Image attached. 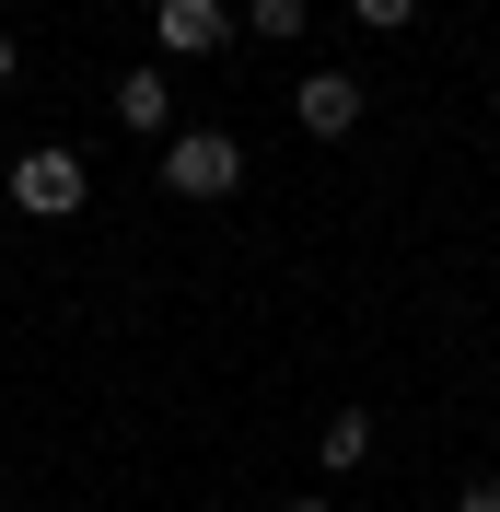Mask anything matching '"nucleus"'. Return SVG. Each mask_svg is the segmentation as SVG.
Wrapping results in <instances>:
<instances>
[{
  "mask_svg": "<svg viewBox=\"0 0 500 512\" xmlns=\"http://www.w3.org/2000/svg\"><path fill=\"white\" fill-rule=\"evenodd\" d=\"M152 175H163V198H198V210H210V198L245 187V152H233V128H175Z\"/></svg>",
  "mask_w": 500,
  "mask_h": 512,
  "instance_id": "nucleus-1",
  "label": "nucleus"
},
{
  "mask_svg": "<svg viewBox=\"0 0 500 512\" xmlns=\"http://www.w3.org/2000/svg\"><path fill=\"white\" fill-rule=\"evenodd\" d=\"M82 198H94V175H82V152H59V140L12 163V210H24V222H70Z\"/></svg>",
  "mask_w": 500,
  "mask_h": 512,
  "instance_id": "nucleus-2",
  "label": "nucleus"
},
{
  "mask_svg": "<svg viewBox=\"0 0 500 512\" xmlns=\"http://www.w3.org/2000/svg\"><path fill=\"white\" fill-rule=\"evenodd\" d=\"M152 47L163 59H221L233 47V12L221 0H152Z\"/></svg>",
  "mask_w": 500,
  "mask_h": 512,
  "instance_id": "nucleus-3",
  "label": "nucleus"
},
{
  "mask_svg": "<svg viewBox=\"0 0 500 512\" xmlns=\"http://www.w3.org/2000/svg\"><path fill=\"white\" fill-rule=\"evenodd\" d=\"M291 128H303V140H349V128H361V82H349V70H314L303 94H291Z\"/></svg>",
  "mask_w": 500,
  "mask_h": 512,
  "instance_id": "nucleus-4",
  "label": "nucleus"
},
{
  "mask_svg": "<svg viewBox=\"0 0 500 512\" xmlns=\"http://www.w3.org/2000/svg\"><path fill=\"white\" fill-rule=\"evenodd\" d=\"M117 128H163V140H175V82H163V70H128L117 82Z\"/></svg>",
  "mask_w": 500,
  "mask_h": 512,
  "instance_id": "nucleus-5",
  "label": "nucleus"
},
{
  "mask_svg": "<svg viewBox=\"0 0 500 512\" xmlns=\"http://www.w3.org/2000/svg\"><path fill=\"white\" fill-rule=\"evenodd\" d=\"M314 454H326L338 478H349V466H373V408H338L326 431H314Z\"/></svg>",
  "mask_w": 500,
  "mask_h": 512,
  "instance_id": "nucleus-6",
  "label": "nucleus"
},
{
  "mask_svg": "<svg viewBox=\"0 0 500 512\" xmlns=\"http://www.w3.org/2000/svg\"><path fill=\"white\" fill-rule=\"evenodd\" d=\"M245 35H303V0H256V12H245Z\"/></svg>",
  "mask_w": 500,
  "mask_h": 512,
  "instance_id": "nucleus-7",
  "label": "nucleus"
},
{
  "mask_svg": "<svg viewBox=\"0 0 500 512\" xmlns=\"http://www.w3.org/2000/svg\"><path fill=\"white\" fill-rule=\"evenodd\" d=\"M349 12H361V35H396L407 12H419V0H349Z\"/></svg>",
  "mask_w": 500,
  "mask_h": 512,
  "instance_id": "nucleus-8",
  "label": "nucleus"
},
{
  "mask_svg": "<svg viewBox=\"0 0 500 512\" xmlns=\"http://www.w3.org/2000/svg\"><path fill=\"white\" fill-rule=\"evenodd\" d=\"M454 512H500V478H466V501H454Z\"/></svg>",
  "mask_w": 500,
  "mask_h": 512,
  "instance_id": "nucleus-9",
  "label": "nucleus"
},
{
  "mask_svg": "<svg viewBox=\"0 0 500 512\" xmlns=\"http://www.w3.org/2000/svg\"><path fill=\"white\" fill-rule=\"evenodd\" d=\"M12 70H24V47H12V35H0V94H12Z\"/></svg>",
  "mask_w": 500,
  "mask_h": 512,
  "instance_id": "nucleus-10",
  "label": "nucleus"
},
{
  "mask_svg": "<svg viewBox=\"0 0 500 512\" xmlns=\"http://www.w3.org/2000/svg\"><path fill=\"white\" fill-rule=\"evenodd\" d=\"M280 512H338V501H280Z\"/></svg>",
  "mask_w": 500,
  "mask_h": 512,
  "instance_id": "nucleus-11",
  "label": "nucleus"
}]
</instances>
